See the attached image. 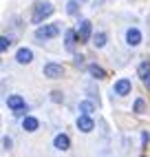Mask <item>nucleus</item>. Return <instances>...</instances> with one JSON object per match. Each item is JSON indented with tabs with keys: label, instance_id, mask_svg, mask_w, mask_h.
Returning a JSON list of instances; mask_svg holds the SVG:
<instances>
[{
	"label": "nucleus",
	"instance_id": "f257e3e1",
	"mask_svg": "<svg viewBox=\"0 0 150 157\" xmlns=\"http://www.w3.org/2000/svg\"><path fill=\"white\" fill-rule=\"evenodd\" d=\"M53 11H55V9H53L51 2H38L36 9H33V16H31V22H33V25H42Z\"/></svg>",
	"mask_w": 150,
	"mask_h": 157
},
{
	"label": "nucleus",
	"instance_id": "f03ea898",
	"mask_svg": "<svg viewBox=\"0 0 150 157\" xmlns=\"http://www.w3.org/2000/svg\"><path fill=\"white\" fill-rule=\"evenodd\" d=\"M60 36V27L58 25H44V27H38L36 29V40H53Z\"/></svg>",
	"mask_w": 150,
	"mask_h": 157
},
{
	"label": "nucleus",
	"instance_id": "7ed1b4c3",
	"mask_svg": "<svg viewBox=\"0 0 150 157\" xmlns=\"http://www.w3.org/2000/svg\"><path fill=\"white\" fill-rule=\"evenodd\" d=\"M7 106H9V111H13V115H18V117L27 113V102L20 95H9L7 98Z\"/></svg>",
	"mask_w": 150,
	"mask_h": 157
},
{
	"label": "nucleus",
	"instance_id": "20e7f679",
	"mask_svg": "<svg viewBox=\"0 0 150 157\" xmlns=\"http://www.w3.org/2000/svg\"><path fill=\"white\" fill-rule=\"evenodd\" d=\"M77 40L80 42H91L93 40V29H91V20H80L77 25Z\"/></svg>",
	"mask_w": 150,
	"mask_h": 157
},
{
	"label": "nucleus",
	"instance_id": "39448f33",
	"mask_svg": "<svg viewBox=\"0 0 150 157\" xmlns=\"http://www.w3.org/2000/svg\"><path fill=\"white\" fill-rule=\"evenodd\" d=\"M42 73L49 78V80H58L64 75V64H58V62H47L44 69H42Z\"/></svg>",
	"mask_w": 150,
	"mask_h": 157
},
{
	"label": "nucleus",
	"instance_id": "423d86ee",
	"mask_svg": "<svg viewBox=\"0 0 150 157\" xmlns=\"http://www.w3.org/2000/svg\"><path fill=\"white\" fill-rule=\"evenodd\" d=\"M130 89H133V84H130V80H128V78H122V80H117L113 84V93H115V95H122V98L128 95Z\"/></svg>",
	"mask_w": 150,
	"mask_h": 157
},
{
	"label": "nucleus",
	"instance_id": "0eeeda50",
	"mask_svg": "<svg viewBox=\"0 0 150 157\" xmlns=\"http://www.w3.org/2000/svg\"><path fill=\"white\" fill-rule=\"evenodd\" d=\"M77 128H80L82 133H91V131L95 128V122L91 120V115H82V113H80V117H77Z\"/></svg>",
	"mask_w": 150,
	"mask_h": 157
},
{
	"label": "nucleus",
	"instance_id": "6e6552de",
	"mask_svg": "<svg viewBox=\"0 0 150 157\" xmlns=\"http://www.w3.org/2000/svg\"><path fill=\"white\" fill-rule=\"evenodd\" d=\"M139 42H141V31L135 29V27H130V29L126 31V44L128 47H137Z\"/></svg>",
	"mask_w": 150,
	"mask_h": 157
},
{
	"label": "nucleus",
	"instance_id": "1a4fd4ad",
	"mask_svg": "<svg viewBox=\"0 0 150 157\" xmlns=\"http://www.w3.org/2000/svg\"><path fill=\"white\" fill-rule=\"evenodd\" d=\"M75 42H80V40H77V31H75V29H66V33H64V47H66V51H73Z\"/></svg>",
	"mask_w": 150,
	"mask_h": 157
},
{
	"label": "nucleus",
	"instance_id": "9d476101",
	"mask_svg": "<svg viewBox=\"0 0 150 157\" xmlns=\"http://www.w3.org/2000/svg\"><path fill=\"white\" fill-rule=\"evenodd\" d=\"M33 60V51L22 47V49H18V53H16V62L18 64H29V62Z\"/></svg>",
	"mask_w": 150,
	"mask_h": 157
},
{
	"label": "nucleus",
	"instance_id": "9b49d317",
	"mask_svg": "<svg viewBox=\"0 0 150 157\" xmlns=\"http://www.w3.org/2000/svg\"><path fill=\"white\" fill-rule=\"evenodd\" d=\"M53 146H55L58 151H69V148H71V140H69V135H64V133L55 135V142H53Z\"/></svg>",
	"mask_w": 150,
	"mask_h": 157
},
{
	"label": "nucleus",
	"instance_id": "f8f14e48",
	"mask_svg": "<svg viewBox=\"0 0 150 157\" xmlns=\"http://www.w3.org/2000/svg\"><path fill=\"white\" fill-rule=\"evenodd\" d=\"M22 128H24V131H29V133H33V131H38V128H40V122H38L36 117H31V115H27V117L22 120Z\"/></svg>",
	"mask_w": 150,
	"mask_h": 157
},
{
	"label": "nucleus",
	"instance_id": "ddd939ff",
	"mask_svg": "<svg viewBox=\"0 0 150 157\" xmlns=\"http://www.w3.org/2000/svg\"><path fill=\"white\" fill-rule=\"evenodd\" d=\"M88 73H91L95 80H104L106 78V71L102 67H97V64H88Z\"/></svg>",
	"mask_w": 150,
	"mask_h": 157
},
{
	"label": "nucleus",
	"instance_id": "4468645a",
	"mask_svg": "<svg viewBox=\"0 0 150 157\" xmlns=\"http://www.w3.org/2000/svg\"><path fill=\"white\" fill-rule=\"evenodd\" d=\"M104 44H106V33H104V31L95 33V36H93V47H95V49H102Z\"/></svg>",
	"mask_w": 150,
	"mask_h": 157
},
{
	"label": "nucleus",
	"instance_id": "2eb2a0df",
	"mask_svg": "<svg viewBox=\"0 0 150 157\" xmlns=\"http://www.w3.org/2000/svg\"><path fill=\"white\" fill-rule=\"evenodd\" d=\"M93 111H95V104L93 102H88V100L86 102H80V113L82 115H91Z\"/></svg>",
	"mask_w": 150,
	"mask_h": 157
},
{
	"label": "nucleus",
	"instance_id": "dca6fc26",
	"mask_svg": "<svg viewBox=\"0 0 150 157\" xmlns=\"http://www.w3.org/2000/svg\"><path fill=\"white\" fill-rule=\"evenodd\" d=\"M77 0H69V5H66V13L69 16H77Z\"/></svg>",
	"mask_w": 150,
	"mask_h": 157
},
{
	"label": "nucleus",
	"instance_id": "f3484780",
	"mask_svg": "<svg viewBox=\"0 0 150 157\" xmlns=\"http://www.w3.org/2000/svg\"><path fill=\"white\" fill-rule=\"evenodd\" d=\"M133 111H135V113H144V111H146V102H144L141 98H139V100H135V104H133Z\"/></svg>",
	"mask_w": 150,
	"mask_h": 157
},
{
	"label": "nucleus",
	"instance_id": "a211bd4d",
	"mask_svg": "<svg viewBox=\"0 0 150 157\" xmlns=\"http://www.w3.org/2000/svg\"><path fill=\"white\" fill-rule=\"evenodd\" d=\"M11 42H13L11 38H7V36H2V38H0V51H2V53H5V51H7L9 47H11Z\"/></svg>",
	"mask_w": 150,
	"mask_h": 157
},
{
	"label": "nucleus",
	"instance_id": "6ab92c4d",
	"mask_svg": "<svg viewBox=\"0 0 150 157\" xmlns=\"http://www.w3.org/2000/svg\"><path fill=\"white\" fill-rule=\"evenodd\" d=\"M137 73H139V78H144L146 73H150V62H141L139 69H137Z\"/></svg>",
	"mask_w": 150,
	"mask_h": 157
},
{
	"label": "nucleus",
	"instance_id": "aec40b11",
	"mask_svg": "<svg viewBox=\"0 0 150 157\" xmlns=\"http://www.w3.org/2000/svg\"><path fill=\"white\" fill-rule=\"evenodd\" d=\"M51 100H53V102H62V100H64L62 91H53V93H51Z\"/></svg>",
	"mask_w": 150,
	"mask_h": 157
},
{
	"label": "nucleus",
	"instance_id": "412c9836",
	"mask_svg": "<svg viewBox=\"0 0 150 157\" xmlns=\"http://www.w3.org/2000/svg\"><path fill=\"white\" fill-rule=\"evenodd\" d=\"M141 80H144V86H146V89L150 91V73H146V75H144Z\"/></svg>",
	"mask_w": 150,
	"mask_h": 157
},
{
	"label": "nucleus",
	"instance_id": "4be33fe9",
	"mask_svg": "<svg viewBox=\"0 0 150 157\" xmlns=\"http://www.w3.org/2000/svg\"><path fill=\"white\" fill-rule=\"evenodd\" d=\"M11 144H13V142H11V137H5V140H2V146H5V148H7V151H9V148H11Z\"/></svg>",
	"mask_w": 150,
	"mask_h": 157
},
{
	"label": "nucleus",
	"instance_id": "5701e85b",
	"mask_svg": "<svg viewBox=\"0 0 150 157\" xmlns=\"http://www.w3.org/2000/svg\"><path fill=\"white\" fill-rule=\"evenodd\" d=\"M82 62H84V56H75V64H77V67H80V64H82Z\"/></svg>",
	"mask_w": 150,
	"mask_h": 157
}]
</instances>
